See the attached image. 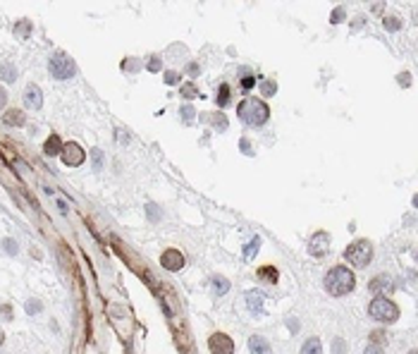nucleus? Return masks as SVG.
Wrapping results in <instances>:
<instances>
[{
	"label": "nucleus",
	"mask_w": 418,
	"mask_h": 354,
	"mask_svg": "<svg viewBox=\"0 0 418 354\" xmlns=\"http://www.w3.org/2000/svg\"><path fill=\"white\" fill-rule=\"evenodd\" d=\"M5 252H8V254H17V246H15V242H12V239H5Z\"/></svg>",
	"instance_id": "72a5a7b5"
},
{
	"label": "nucleus",
	"mask_w": 418,
	"mask_h": 354,
	"mask_svg": "<svg viewBox=\"0 0 418 354\" xmlns=\"http://www.w3.org/2000/svg\"><path fill=\"white\" fill-rule=\"evenodd\" d=\"M213 122H215V125H217V129H225V125H227L222 115H213Z\"/></svg>",
	"instance_id": "473e14b6"
},
{
	"label": "nucleus",
	"mask_w": 418,
	"mask_h": 354,
	"mask_svg": "<svg viewBox=\"0 0 418 354\" xmlns=\"http://www.w3.org/2000/svg\"><path fill=\"white\" fill-rule=\"evenodd\" d=\"M60 156H62V163H65V165H69V168H77V165H82V163H84V149L77 141L62 144V151H60Z\"/></svg>",
	"instance_id": "423d86ee"
},
{
	"label": "nucleus",
	"mask_w": 418,
	"mask_h": 354,
	"mask_svg": "<svg viewBox=\"0 0 418 354\" xmlns=\"http://www.w3.org/2000/svg\"><path fill=\"white\" fill-rule=\"evenodd\" d=\"M26 311H29V313L41 311V302H29V304H26Z\"/></svg>",
	"instance_id": "c85d7f7f"
},
{
	"label": "nucleus",
	"mask_w": 418,
	"mask_h": 354,
	"mask_svg": "<svg viewBox=\"0 0 418 354\" xmlns=\"http://www.w3.org/2000/svg\"><path fill=\"white\" fill-rule=\"evenodd\" d=\"M268 115H270V110H268V105L260 101V98H246V101H242V105H239V120L251 127L265 125Z\"/></svg>",
	"instance_id": "f03ea898"
},
{
	"label": "nucleus",
	"mask_w": 418,
	"mask_h": 354,
	"mask_svg": "<svg viewBox=\"0 0 418 354\" xmlns=\"http://www.w3.org/2000/svg\"><path fill=\"white\" fill-rule=\"evenodd\" d=\"M253 84H256V79L251 75H246V72H242V91H251Z\"/></svg>",
	"instance_id": "b1692460"
},
{
	"label": "nucleus",
	"mask_w": 418,
	"mask_h": 354,
	"mask_svg": "<svg viewBox=\"0 0 418 354\" xmlns=\"http://www.w3.org/2000/svg\"><path fill=\"white\" fill-rule=\"evenodd\" d=\"M258 249H260V237H253L249 244L244 246V259H246V261H251V259L256 256V252H258Z\"/></svg>",
	"instance_id": "a211bd4d"
},
{
	"label": "nucleus",
	"mask_w": 418,
	"mask_h": 354,
	"mask_svg": "<svg viewBox=\"0 0 418 354\" xmlns=\"http://www.w3.org/2000/svg\"><path fill=\"white\" fill-rule=\"evenodd\" d=\"M258 278L263 280V282H277V280H280V273H277L275 266H263V268H258Z\"/></svg>",
	"instance_id": "dca6fc26"
},
{
	"label": "nucleus",
	"mask_w": 418,
	"mask_h": 354,
	"mask_svg": "<svg viewBox=\"0 0 418 354\" xmlns=\"http://www.w3.org/2000/svg\"><path fill=\"white\" fill-rule=\"evenodd\" d=\"M182 93H184V96H186V98H189V96H196V91H194V86H192V84H186V86H184V89H182Z\"/></svg>",
	"instance_id": "c9c22d12"
},
{
	"label": "nucleus",
	"mask_w": 418,
	"mask_h": 354,
	"mask_svg": "<svg viewBox=\"0 0 418 354\" xmlns=\"http://www.w3.org/2000/svg\"><path fill=\"white\" fill-rule=\"evenodd\" d=\"M344 349H347V347H344V342H342V340H334V345H332V352H334V354H342Z\"/></svg>",
	"instance_id": "2f4dec72"
},
{
	"label": "nucleus",
	"mask_w": 418,
	"mask_h": 354,
	"mask_svg": "<svg viewBox=\"0 0 418 354\" xmlns=\"http://www.w3.org/2000/svg\"><path fill=\"white\" fill-rule=\"evenodd\" d=\"M363 354H385V349H383L380 345H368V347H366V352H363Z\"/></svg>",
	"instance_id": "bb28decb"
},
{
	"label": "nucleus",
	"mask_w": 418,
	"mask_h": 354,
	"mask_svg": "<svg viewBox=\"0 0 418 354\" xmlns=\"http://www.w3.org/2000/svg\"><path fill=\"white\" fill-rule=\"evenodd\" d=\"M325 290L334 297H344L354 290V273L347 266H334L325 275Z\"/></svg>",
	"instance_id": "f257e3e1"
},
{
	"label": "nucleus",
	"mask_w": 418,
	"mask_h": 354,
	"mask_svg": "<svg viewBox=\"0 0 418 354\" xmlns=\"http://www.w3.org/2000/svg\"><path fill=\"white\" fill-rule=\"evenodd\" d=\"M263 302H265V295L258 292V290H251L246 292V306L253 316H263Z\"/></svg>",
	"instance_id": "9d476101"
},
{
	"label": "nucleus",
	"mask_w": 418,
	"mask_h": 354,
	"mask_svg": "<svg viewBox=\"0 0 418 354\" xmlns=\"http://www.w3.org/2000/svg\"><path fill=\"white\" fill-rule=\"evenodd\" d=\"M48 69L50 75L55 77V79H69V77H74L77 72V62L67 53L58 51L50 55V62H48Z\"/></svg>",
	"instance_id": "39448f33"
},
{
	"label": "nucleus",
	"mask_w": 418,
	"mask_h": 354,
	"mask_svg": "<svg viewBox=\"0 0 418 354\" xmlns=\"http://www.w3.org/2000/svg\"><path fill=\"white\" fill-rule=\"evenodd\" d=\"M3 122H5L8 127H22L24 125V113H22L19 108H12L3 115Z\"/></svg>",
	"instance_id": "f8f14e48"
},
{
	"label": "nucleus",
	"mask_w": 418,
	"mask_h": 354,
	"mask_svg": "<svg viewBox=\"0 0 418 354\" xmlns=\"http://www.w3.org/2000/svg\"><path fill=\"white\" fill-rule=\"evenodd\" d=\"M0 79H5V82H15V79H17V69H15V65H10V62L0 65Z\"/></svg>",
	"instance_id": "6ab92c4d"
},
{
	"label": "nucleus",
	"mask_w": 418,
	"mask_h": 354,
	"mask_svg": "<svg viewBox=\"0 0 418 354\" xmlns=\"http://www.w3.org/2000/svg\"><path fill=\"white\" fill-rule=\"evenodd\" d=\"M60 151H62V141H60V136L58 134L48 136V141L43 144V153H46V156H58Z\"/></svg>",
	"instance_id": "2eb2a0df"
},
{
	"label": "nucleus",
	"mask_w": 418,
	"mask_h": 354,
	"mask_svg": "<svg viewBox=\"0 0 418 354\" xmlns=\"http://www.w3.org/2000/svg\"><path fill=\"white\" fill-rule=\"evenodd\" d=\"M15 31H17V36H24V39H26V36L31 34V22H26V19H24V22H17Z\"/></svg>",
	"instance_id": "412c9836"
},
{
	"label": "nucleus",
	"mask_w": 418,
	"mask_h": 354,
	"mask_svg": "<svg viewBox=\"0 0 418 354\" xmlns=\"http://www.w3.org/2000/svg\"><path fill=\"white\" fill-rule=\"evenodd\" d=\"M342 12H344L342 8H337V10H334V15H332V24H337V22L342 19Z\"/></svg>",
	"instance_id": "e433bc0d"
},
{
	"label": "nucleus",
	"mask_w": 418,
	"mask_h": 354,
	"mask_svg": "<svg viewBox=\"0 0 418 354\" xmlns=\"http://www.w3.org/2000/svg\"><path fill=\"white\" fill-rule=\"evenodd\" d=\"M160 263H163V268L165 270H179L184 266V254L177 252V249H167V252L163 254Z\"/></svg>",
	"instance_id": "1a4fd4ad"
},
{
	"label": "nucleus",
	"mask_w": 418,
	"mask_h": 354,
	"mask_svg": "<svg viewBox=\"0 0 418 354\" xmlns=\"http://www.w3.org/2000/svg\"><path fill=\"white\" fill-rule=\"evenodd\" d=\"M368 313H370V318L380 321V323H394V321L399 318V306L392 302V299H387V297L377 295L370 306H368Z\"/></svg>",
	"instance_id": "7ed1b4c3"
},
{
	"label": "nucleus",
	"mask_w": 418,
	"mask_h": 354,
	"mask_svg": "<svg viewBox=\"0 0 418 354\" xmlns=\"http://www.w3.org/2000/svg\"><path fill=\"white\" fill-rule=\"evenodd\" d=\"M227 101H230V86L222 84L220 86V93H217V105L222 108V105H227Z\"/></svg>",
	"instance_id": "5701e85b"
},
{
	"label": "nucleus",
	"mask_w": 418,
	"mask_h": 354,
	"mask_svg": "<svg viewBox=\"0 0 418 354\" xmlns=\"http://www.w3.org/2000/svg\"><path fill=\"white\" fill-rule=\"evenodd\" d=\"M213 285H215V295H225L230 290V282L225 278H213Z\"/></svg>",
	"instance_id": "4be33fe9"
},
{
	"label": "nucleus",
	"mask_w": 418,
	"mask_h": 354,
	"mask_svg": "<svg viewBox=\"0 0 418 354\" xmlns=\"http://www.w3.org/2000/svg\"><path fill=\"white\" fill-rule=\"evenodd\" d=\"M41 103H43V93H41V89H39L36 84L26 86V91H24V105H26V108L39 110V108H41Z\"/></svg>",
	"instance_id": "9b49d317"
},
{
	"label": "nucleus",
	"mask_w": 418,
	"mask_h": 354,
	"mask_svg": "<svg viewBox=\"0 0 418 354\" xmlns=\"http://www.w3.org/2000/svg\"><path fill=\"white\" fill-rule=\"evenodd\" d=\"M347 261H351V266H356V268H366L370 259H373V244L366 242V239H356L354 244L347 246Z\"/></svg>",
	"instance_id": "20e7f679"
},
{
	"label": "nucleus",
	"mask_w": 418,
	"mask_h": 354,
	"mask_svg": "<svg viewBox=\"0 0 418 354\" xmlns=\"http://www.w3.org/2000/svg\"><path fill=\"white\" fill-rule=\"evenodd\" d=\"M327 252H330V237L325 232H316L309 242V254L311 256H325Z\"/></svg>",
	"instance_id": "6e6552de"
},
{
	"label": "nucleus",
	"mask_w": 418,
	"mask_h": 354,
	"mask_svg": "<svg viewBox=\"0 0 418 354\" xmlns=\"http://www.w3.org/2000/svg\"><path fill=\"white\" fill-rule=\"evenodd\" d=\"M260 91H263V96H275V91H277L275 82L273 79H263L260 82Z\"/></svg>",
	"instance_id": "aec40b11"
},
{
	"label": "nucleus",
	"mask_w": 418,
	"mask_h": 354,
	"mask_svg": "<svg viewBox=\"0 0 418 354\" xmlns=\"http://www.w3.org/2000/svg\"><path fill=\"white\" fill-rule=\"evenodd\" d=\"M249 146H251V144L246 141V139H242V151H244V153H253V151L249 149Z\"/></svg>",
	"instance_id": "4c0bfd02"
},
{
	"label": "nucleus",
	"mask_w": 418,
	"mask_h": 354,
	"mask_svg": "<svg viewBox=\"0 0 418 354\" xmlns=\"http://www.w3.org/2000/svg\"><path fill=\"white\" fill-rule=\"evenodd\" d=\"M208 349H210V354H232L234 342H232V337L225 335V333H213L208 337Z\"/></svg>",
	"instance_id": "0eeeda50"
},
{
	"label": "nucleus",
	"mask_w": 418,
	"mask_h": 354,
	"mask_svg": "<svg viewBox=\"0 0 418 354\" xmlns=\"http://www.w3.org/2000/svg\"><path fill=\"white\" fill-rule=\"evenodd\" d=\"M5 103H8V91L0 86V108H5Z\"/></svg>",
	"instance_id": "f704fd0d"
},
{
	"label": "nucleus",
	"mask_w": 418,
	"mask_h": 354,
	"mask_svg": "<svg viewBox=\"0 0 418 354\" xmlns=\"http://www.w3.org/2000/svg\"><path fill=\"white\" fill-rule=\"evenodd\" d=\"M165 82H167V84H177V82H179V75H177V72H167Z\"/></svg>",
	"instance_id": "c756f323"
},
{
	"label": "nucleus",
	"mask_w": 418,
	"mask_h": 354,
	"mask_svg": "<svg viewBox=\"0 0 418 354\" xmlns=\"http://www.w3.org/2000/svg\"><path fill=\"white\" fill-rule=\"evenodd\" d=\"M249 349H251V354H270V345H268V340H263L260 335L249 337Z\"/></svg>",
	"instance_id": "ddd939ff"
},
{
	"label": "nucleus",
	"mask_w": 418,
	"mask_h": 354,
	"mask_svg": "<svg viewBox=\"0 0 418 354\" xmlns=\"http://www.w3.org/2000/svg\"><path fill=\"white\" fill-rule=\"evenodd\" d=\"M182 115H184V122H189V120H194V108H189V105H184Z\"/></svg>",
	"instance_id": "7c9ffc66"
},
{
	"label": "nucleus",
	"mask_w": 418,
	"mask_h": 354,
	"mask_svg": "<svg viewBox=\"0 0 418 354\" xmlns=\"http://www.w3.org/2000/svg\"><path fill=\"white\" fill-rule=\"evenodd\" d=\"M385 26H387L390 31H399L401 22H399V19H392V17H385Z\"/></svg>",
	"instance_id": "393cba45"
},
{
	"label": "nucleus",
	"mask_w": 418,
	"mask_h": 354,
	"mask_svg": "<svg viewBox=\"0 0 418 354\" xmlns=\"http://www.w3.org/2000/svg\"><path fill=\"white\" fill-rule=\"evenodd\" d=\"M301 354H323V345H320V340L318 337H309L303 347H301Z\"/></svg>",
	"instance_id": "f3484780"
},
{
	"label": "nucleus",
	"mask_w": 418,
	"mask_h": 354,
	"mask_svg": "<svg viewBox=\"0 0 418 354\" xmlns=\"http://www.w3.org/2000/svg\"><path fill=\"white\" fill-rule=\"evenodd\" d=\"M148 72H160V58L158 55L148 60Z\"/></svg>",
	"instance_id": "a878e982"
},
{
	"label": "nucleus",
	"mask_w": 418,
	"mask_h": 354,
	"mask_svg": "<svg viewBox=\"0 0 418 354\" xmlns=\"http://www.w3.org/2000/svg\"><path fill=\"white\" fill-rule=\"evenodd\" d=\"M390 290H392V282H390L387 275H377V278L370 280V292L380 295V292H390Z\"/></svg>",
	"instance_id": "4468645a"
},
{
	"label": "nucleus",
	"mask_w": 418,
	"mask_h": 354,
	"mask_svg": "<svg viewBox=\"0 0 418 354\" xmlns=\"http://www.w3.org/2000/svg\"><path fill=\"white\" fill-rule=\"evenodd\" d=\"M199 72H201V69H199V65H196V62H189V65H186V75H189V77H196Z\"/></svg>",
	"instance_id": "cd10ccee"
}]
</instances>
